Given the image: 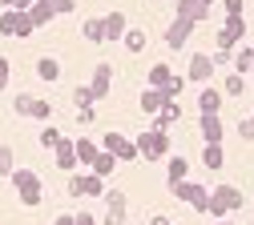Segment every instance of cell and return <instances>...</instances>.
<instances>
[{
  "label": "cell",
  "instance_id": "23",
  "mask_svg": "<svg viewBox=\"0 0 254 225\" xmlns=\"http://www.w3.org/2000/svg\"><path fill=\"white\" fill-rule=\"evenodd\" d=\"M182 41H186V24H174L170 28V45H182Z\"/></svg>",
  "mask_w": 254,
  "mask_h": 225
},
{
  "label": "cell",
  "instance_id": "29",
  "mask_svg": "<svg viewBox=\"0 0 254 225\" xmlns=\"http://www.w3.org/2000/svg\"><path fill=\"white\" fill-rule=\"evenodd\" d=\"M4 81H8V64L0 60V89H4Z\"/></svg>",
  "mask_w": 254,
  "mask_h": 225
},
{
  "label": "cell",
  "instance_id": "12",
  "mask_svg": "<svg viewBox=\"0 0 254 225\" xmlns=\"http://www.w3.org/2000/svg\"><path fill=\"white\" fill-rule=\"evenodd\" d=\"M149 81H153V89H162V92H166V89H170V81H174V73L166 69V64H157V69L149 73Z\"/></svg>",
  "mask_w": 254,
  "mask_h": 225
},
{
  "label": "cell",
  "instance_id": "26",
  "mask_svg": "<svg viewBox=\"0 0 254 225\" xmlns=\"http://www.w3.org/2000/svg\"><path fill=\"white\" fill-rule=\"evenodd\" d=\"M41 145H61V133H57V129H45V137H41Z\"/></svg>",
  "mask_w": 254,
  "mask_h": 225
},
{
  "label": "cell",
  "instance_id": "13",
  "mask_svg": "<svg viewBox=\"0 0 254 225\" xmlns=\"http://www.w3.org/2000/svg\"><path fill=\"white\" fill-rule=\"evenodd\" d=\"M202 133H206V141H210V145L218 141V133H222V125H218V117H214V113H206V117H202Z\"/></svg>",
  "mask_w": 254,
  "mask_h": 225
},
{
  "label": "cell",
  "instance_id": "11",
  "mask_svg": "<svg viewBox=\"0 0 254 225\" xmlns=\"http://www.w3.org/2000/svg\"><path fill=\"white\" fill-rule=\"evenodd\" d=\"M113 153H97V157H93V177H109V169H113Z\"/></svg>",
  "mask_w": 254,
  "mask_h": 225
},
{
  "label": "cell",
  "instance_id": "32",
  "mask_svg": "<svg viewBox=\"0 0 254 225\" xmlns=\"http://www.w3.org/2000/svg\"><path fill=\"white\" fill-rule=\"evenodd\" d=\"M149 225H170V221H166V217H153V221H149Z\"/></svg>",
  "mask_w": 254,
  "mask_h": 225
},
{
  "label": "cell",
  "instance_id": "34",
  "mask_svg": "<svg viewBox=\"0 0 254 225\" xmlns=\"http://www.w3.org/2000/svg\"><path fill=\"white\" fill-rule=\"evenodd\" d=\"M222 225H230V221H222Z\"/></svg>",
  "mask_w": 254,
  "mask_h": 225
},
{
  "label": "cell",
  "instance_id": "9",
  "mask_svg": "<svg viewBox=\"0 0 254 225\" xmlns=\"http://www.w3.org/2000/svg\"><path fill=\"white\" fill-rule=\"evenodd\" d=\"M109 77H113V69H109V64H97V73H93V96H105L109 92Z\"/></svg>",
  "mask_w": 254,
  "mask_h": 225
},
{
  "label": "cell",
  "instance_id": "27",
  "mask_svg": "<svg viewBox=\"0 0 254 225\" xmlns=\"http://www.w3.org/2000/svg\"><path fill=\"white\" fill-rule=\"evenodd\" d=\"M226 92H234V96H238V92H242V81H238V77H230V81H226Z\"/></svg>",
  "mask_w": 254,
  "mask_h": 225
},
{
  "label": "cell",
  "instance_id": "16",
  "mask_svg": "<svg viewBox=\"0 0 254 225\" xmlns=\"http://www.w3.org/2000/svg\"><path fill=\"white\" fill-rule=\"evenodd\" d=\"M125 45H129V52H141L145 48V32L141 28H129V32H125Z\"/></svg>",
  "mask_w": 254,
  "mask_h": 225
},
{
  "label": "cell",
  "instance_id": "15",
  "mask_svg": "<svg viewBox=\"0 0 254 225\" xmlns=\"http://www.w3.org/2000/svg\"><path fill=\"white\" fill-rule=\"evenodd\" d=\"M37 73H41V77H45V81H57V77H61V64H57V60H53V56H45V60H41V64H37Z\"/></svg>",
  "mask_w": 254,
  "mask_h": 225
},
{
  "label": "cell",
  "instance_id": "21",
  "mask_svg": "<svg viewBox=\"0 0 254 225\" xmlns=\"http://www.w3.org/2000/svg\"><path fill=\"white\" fill-rule=\"evenodd\" d=\"M198 105H202L206 113H214V109H218V92H202V96H198Z\"/></svg>",
  "mask_w": 254,
  "mask_h": 225
},
{
  "label": "cell",
  "instance_id": "10",
  "mask_svg": "<svg viewBox=\"0 0 254 225\" xmlns=\"http://www.w3.org/2000/svg\"><path fill=\"white\" fill-rule=\"evenodd\" d=\"M73 161H77L73 141H61V145H57V165H61V169H73Z\"/></svg>",
  "mask_w": 254,
  "mask_h": 225
},
{
  "label": "cell",
  "instance_id": "14",
  "mask_svg": "<svg viewBox=\"0 0 254 225\" xmlns=\"http://www.w3.org/2000/svg\"><path fill=\"white\" fill-rule=\"evenodd\" d=\"M210 69H214V64H210L206 56H194V64H190V77H194V81H206Z\"/></svg>",
  "mask_w": 254,
  "mask_h": 225
},
{
  "label": "cell",
  "instance_id": "3",
  "mask_svg": "<svg viewBox=\"0 0 254 225\" xmlns=\"http://www.w3.org/2000/svg\"><path fill=\"white\" fill-rule=\"evenodd\" d=\"M137 149H141V157H149V161L166 157V133H162V129H149V133L137 141Z\"/></svg>",
  "mask_w": 254,
  "mask_h": 225
},
{
  "label": "cell",
  "instance_id": "25",
  "mask_svg": "<svg viewBox=\"0 0 254 225\" xmlns=\"http://www.w3.org/2000/svg\"><path fill=\"white\" fill-rule=\"evenodd\" d=\"M8 169H12V153H8V149H0V177H4Z\"/></svg>",
  "mask_w": 254,
  "mask_h": 225
},
{
  "label": "cell",
  "instance_id": "7",
  "mask_svg": "<svg viewBox=\"0 0 254 225\" xmlns=\"http://www.w3.org/2000/svg\"><path fill=\"white\" fill-rule=\"evenodd\" d=\"M174 193H178L182 201H190V205H198V209H206V201H210V197H206V189H198V185H182V181L174 185Z\"/></svg>",
  "mask_w": 254,
  "mask_h": 225
},
{
  "label": "cell",
  "instance_id": "24",
  "mask_svg": "<svg viewBox=\"0 0 254 225\" xmlns=\"http://www.w3.org/2000/svg\"><path fill=\"white\" fill-rule=\"evenodd\" d=\"M206 165H222V149H218V145L206 149Z\"/></svg>",
  "mask_w": 254,
  "mask_h": 225
},
{
  "label": "cell",
  "instance_id": "1",
  "mask_svg": "<svg viewBox=\"0 0 254 225\" xmlns=\"http://www.w3.org/2000/svg\"><path fill=\"white\" fill-rule=\"evenodd\" d=\"M12 181H16V189H20V201L24 205H41V177L37 173H28V169H20V173H12Z\"/></svg>",
  "mask_w": 254,
  "mask_h": 225
},
{
  "label": "cell",
  "instance_id": "22",
  "mask_svg": "<svg viewBox=\"0 0 254 225\" xmlns=\"http://www.w3.org/2000/svg\"><path fill=\"white\" fill-rule=\"evenodd\" d=\"M85 37H89V41H101V37H105V28H101L97 20H89V24H85Z\"/></svg>",
  "mask_w": 254,
  "mask_h": 225
},
{
  "label": "cell",
  "instance_id": "30",
  "mask_svg": "<svg viewBox=\"0 0 254 225\" xmlns=\"http://www.w3.org/2000/svg\"><path fill=\"white\" fill-rule=\"evenodd\" d=\"M77 225H97V221H93L89 213H81V217H77Z\"/></svg>",
  "mask_w": 254,
  "mask_h": 225
},
{
  "label": "cell",
  "instance_id": "17",
  "mask_svg": "<svg viewBox=\"0 0 254 225\" xmlns=\"http://www.w3.org/2000/svg\"><path fill=\"white\" fill-rule=\"evenodd\" d=\"M105 205H109V213H125V193L109 189V193H105Z\"/></svg>",
  "mask_w": 254,
  "mask_h": 225
},
{
  "label": "cell",
  "instance_id": "5",
  "mask_svg": "<svg viewBox=\"0 0 254 225\" xmlns=\"http://www.w3.org/2000/svg\"><path fill=\"white\" fill-rule=\"evenodd\" d=\"M105 185H101V177H73L69 181V193L73 197H93V193H101Z\"/></svg>",
  "mask_w": 254,
  "mask_h": 225
},
{
  "label": "cell",
  "instance_id": "8",
  "mask_svg": "<svg viewBox=\"0 0 254 225\" xmlns=\"http://www.w3.org/2000/svg\"><path fill=\"white\" fill-rule=\"evenodd\" d=\"M28 28H33V20L20 16V12H4V20H0V32H16V37H24Z\"/></svg>",
  "mask_w": 254,
  "mask_h": 225
},
{
  "label": "cell",
  "instance_id": "31",
  "mask_svg": "<svg viewBox=\"0 0 254 225\" xmlns=\"http://www.w3.org/2000/svg\"><path fill=\"white\" fill-rule=\"evenodd\" d=\"M57 225H77V221L73 217H57Z\"/></svg>",
  "mask_w": 254,
  "mask_h": 225
},
{
  "label": "cell",
  "instance_id": "18",
  "mask_svg": "<svg viewBox=\"0 0 254 225\" xmlns=\"http://www.w3.org/2000/svg\"><path fill=\"white\" fill-rule=\"evenodd\" d=\"M101 28H105V37H121V32H125V20H121V16L113 12V16H109V20L101 24Z\"/></svg>",
  "mask_w": 254,
  "mask_h": 225
},
{
  "label": "cell",
  "instance_id": "19",
  "mask_svg": "<svg viewBox=\"0 0 254 225\" xmlns=\"http://www.w3.org/2000/svg\"><path fill=\"white\" fill-rule=\"evenodd\" d=\"M77 157L93 165V157H97V145H93V141H77Z\"/></svg>",
  "mask_w": 254,
  "mask_h": 225
},
{
  "label": "cell",
  "instance_id": "20",
  "mask_svg": "<svg viewBox=\"0 0 254 225\" xmlns=\"http://www.w3.org/2000/svg\"><path fill=\"white\" fill-rule=\"evenodd\" d=\"M182 177H186V161H182V157H174V161H170V181L178 185Z\"/></svg>",
  "mask_w": 254,
  "mask_h": 225
},
{
  "label": "cell",
  "instance_id": "33",
  "mask_svg": "<svg viewBox=\"0 0 254 225\" xmlns=\"http://www.w3.org/2000/svg\"><path fill=\"white\" fill-rule=\"evenodd\" d=\"M12 4H24V0H12Z\"/></svg>",
  "mask_w": 254,
  "mask_h": 225
},
{
  "label": "cell",
  "instance_id": "4",
  "mask_svg": "<svg viewBox=\"0 0 254 225\" xmlns=\"http://www.w3.org/2000/svg\"><path fill=\"white\" fill-rule=\"evenodd\" d=\"M105 153H113V157H121V161H129V157H137V145H129L121 133H109V137H105Z\"/></svg>",
  "mask_w": 254,
  "mask_h": 225
},
{
  "label": "cell",
  "instance_id": "28",
  "mask_svg": "<svg viewBox=\"0 0 254 225\" xmlns=\"http://www.w3.org/2000/svg\"><path fill=\"white\" fill-rule=\"evenodd\" d=\"M121 221H125V213H109L105 217V225H121Z\"/></svg>",
  "mask_w": 254,
  "mask_h": 225
},
{
  "label": "cell",
  "instance_id": "6",
  "mask_svg": "<svg viewBox=\"0 0 254 225\" xmlns=\"http://www.w3.org/2000/svg\"><path fill=\"white\" fill-rule=\"evenodd\" d=\"M16 109H20L24 117H41V121L53 113V109H49V101H37V96H16Z\"/></svg>",
  "mask_w": 254,
  "mask_h": 225
},
{
  "label": "cell",
  "instance_id": "2",
  "mask_svg": "<svg viewBox=\"0 0 254 225\" xmlns=\"http://www.w3.org/2000/svg\"><path fill=\"white\" fill-rule=\"evenodd\" d=\"M238 205H242V193H238V189H230V185H226V189H218L214 197L206 201V209H210V213H218V217H226V213H230V209H238Z\"/></svg>",
  "mask_w": 254,
  "mask_h": 225
}]
</instances>
